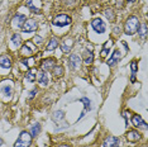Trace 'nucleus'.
<instances>
[{"mask_svg":"<svg viewBox=\"0 0 148 147\" xmlns=\"http://www.w3.org/2000/svg\"><path fill=\"white\" fill-rule=\"evenodd\" d=\"M39 132H41V124H39V123H36V124L32 127V129H31V136L36 137Z\"/></svg>","mask_w":148,"mask_h":147,"instance_id":"obj_26","label":"nucleus"},{"mask_svg":"<svg viewBox=\"0 0 148 147\" xmlns=\"http://www.w3.org/2000/svg\"><path fill=\"white\" fill-rule=\"evenodd\" d=\"M94 61V53H92V48H90V51L85 52V57H84V63L86 65H91Z\"/></svg>","mask_w":148,"mask_h":147,"instance_id":"obj_20","label":"nucleus"},{"mask_svg":"<svg viewBox=\"0 0 148 147\" xmlns=\"http://www.w3.org/2000/svg\"><path fill=\"white\" fill-rule=\"evenodd\" d=\"M33 52H34V49L31 47V45H29V42H25L24 45H22V48H21V53L23 56H25V57H32Z\"/></svg>","mask_w":148,"mask_h":147,"instance_id":"obj_11","label":"nucleus"},{"mask_svg":"<svg viewBox=\"0 0 148 147\" xmlns=\"http://www.w3.org/2000/svg\"><path fill=\"white\" fill-rule=\"evenodd\" d=\"M31 143H32L31 133H28V132L24 131V132H22L21 135H19L14 147H29V146H31Z\"/></svg>","mask_w":148,"mask_h":147,"instance_id":"obj_2","label":"nucleus"},{"mask_svg":"<svg viewBox=\"0 0 148 147\" xmlns=\"http://www.w3.org/2000/svg\"><path fill=\"white\" fill-rule=\"evenodd\" d=\"M114 32H115V34H120V28H115Z\"/></svg>","mask_w":148,"mask_h":147,"instance_id":"obj_34","label":"nucleus"},{"mask_svg":"<svg viewBox=\"0 0 148 147\" xmlns=\"http://www.w3.org/2000/svg\"><path fill=\"white\" fill-rule=\"evenodd\" d=\"M1 145H3V139L0 138V146H1Z\"/></svg>","mask_w":148,"mask_h":147,"instance_id":"obj_37","label":"nucleus"},{"mask_svg":"<svg viewBox=\"0 0 148 147\" xmlns=\"http://www.w3.org/2000/svg\"><path fill=\"white\" fill-rule=\"evenodd\" d=\"M55 63H56V60L55 58H47V60H43L42 63H41V67L43 71H49L55 67Z\"/></svg>","mask_w":148,"mask_h":147,"instance_id":"obj_9","label":"nucleus"},{"mask_svg":"<svg viewBox=\"0 0 148 147\" xmlns=\"http://www.w3.org/2000/svg\"><path fill=\"white\" fill-rule=\"evenodd\" d=\"M52 70H53V76H55V78H61L63 75V72H65V69H63V66H61V65H56Z\"/></svg>","mask_w":148,"mask_h":147,"instance_id":"obj_23","label":"nucleus"},{"mask_svg":"<svg viewBox=\"0 0 148 147\" xmlns=\"http://www.w3.org/2000/svg\"><path fill=\"white\" fill-rule=\"evenodd\" d=\"M22 63L24 66H33L34 65V58H32V57H29V58H25V60H23Z\"/></svg>","mask_w":148,"mask_h":147,"instance_id":"obj_29","label":"nucleus"},{"mask_svg":"<svg viewBox=\"0 0 148 147\" xmlns=\"http://www.w3.org/2000/svg\"><path fill=\"white\" fill-rule=\"evenodd\" d=\"M58 47V39L56 38V37H52L51 39H49L48 45H47V51H53V49H56Z\"/></svg>","mask_w":148,"mask_h":147,"instance_id":"obj_21","label":"nucleus"},{"mask_svg":"<svg viewBox=\"0 0 148 147\" xmlns=\"http://www.w3.org/2000/svg\"><path fill=\"white\" fill-rule=\"evenodd\" d=\"M0 67L3 69H10L12 67V58L8 55L0 56Z\"/></svg>","mask_w":148,"mask_h":147,"instance_id":"obj_13","label":"nucleus"},{"mask_svg":"<svg viewBox=\"0 0 148 147\" xmlns=\"http://www.w3.org/2000/svg\"><path fill=\"white\" fill-rule=\"evenodd\" d=\"M132 123H133V126H136V127H140V128H143V129H147L146 122L142 119V117H139L137 114H134L132 117Z\"/></svg>","mask_w":148,"mask_h":147,"instance_id":"obj_14","label":"nucleus"},{"mask_svg":"<svg viewBox=\"0 0 148 147\" xmlns=\"http://www.w3.org/2000/svg\"><path fill=\"white\" fill-rule=\"evenodd\" d=\"M127 139H128V141H130V142L139 141V139H140L139 132H137V131H129V132L127 133Z\"/></svg>","mask_w":148,"mask_h":147,"instance_id":"obj_18","label":"nucleus"},{"mask_svg":"<svg viewBox=\"0 0 148 147\" xmlns=\"http://www.w3.org/2000/svg\"><path fill=\"white\" fill-rule=\"evenodd\" d=\"M60 147H70V146H69V145H61Z\"/></svg>","mask_w":148,"mask_h":147,"instance_id":"obj_36","label":"nucleus"},{"mask_svg":"<svg viewBox=\"0 0 148 147\" xmlns=\"http://www.w3.org/2000/svg\"><path fill=\"white\" fill-rule=\"evenodd\" d=\"M37 78H38L39 84H42L43 86L48 84V75L46 74V71H37Z\"/></svg>","mask_w":148,"mask_h":147,"instance_id":"obj_16","label":"nucleus"},{"mask_svg":"<svg viewBox=\"0 0 148 147\" xmlns=\"http://www.w3.org/2000/svg\"><path fill=\"white\" fill-rule=\"evenodd\" d=\"M42 37H39V36H36L34 38H33V42H34V45H37V46H39L42 43Z\"/></svg>","mask_w":148,"mask_h":147,"instance_id":"obj_32","label":"nucleus"},{"mask_svg":"<svg viewBox=\"0 0 148 147\" xmlns=\"http://www.w3.org/2000/svg\"><path fill=\"white\" fill-rule=\"evenodd\" d=\"M137 32L139 33V36L142 37V38H144V37L147 36V24H146V23H142V24H139Z\"/></svg>","mask_w":148,"mask_h":147,"instance_id":"obj_25","label":"nucleus"},{"mask_svg":"<svg viewBox=\"0 0 148 147\" xmlns=\"http://www.w3.org/2000/svg\"><path fill=\"white\" fill-rule=\"evenodd\" d=\"M130 69H132V74H133V75H136V74H137V70H138V65H137L136 61H132V62H130Z\"/></svg>","mask_w":148,"mask_h":147,"instance_id":"obj_31","label":"nucleus"},{"mask_svg":"<svg viewBox=\"0 0 148 147\" xmlns=\"http://www.w3.org/2000/svg\"><path fill=\"white\" fill-rule=\"evenodd\" d=\"M72 46H73V41L71 38H66L63 39V42L61 43V49L63 53H69L70 51L72 49Z\"/></svg>","mask_w":148,"mask_h":147,"instance_id":"obj_12","label":"nucleus"},{"mask_svg":"<svg viewBox=\"0 0 148 147\" xmlns=\"http://www.w3.org/2000/svg\"><path fill=\"white\" fill-rule=\"evenodd\" d=\"M63 118V112L62 110H58V112H55V114H53V121L57 122V121H61Z\"/></svg>","mask_w":148,"mask_h":147,"instance_id":"obj_28","label":"nucleus"},{"mask_svg":"<svg viewBox=\"0 0 148 147\" xmlns=\"http://www.w3.org/2000/svg\"><path fill=\"white\" fill-rule=\"evenodd\" d=\"M91 27L94 28V31H95L96 33H104V32L106 31V25H105V23H104V21H103V19H100V18L92 19Z\"/></svg>","mask_w":148,"mask_h":147,"instance_id":"obj_5","label":"nucleus"},{"mask_svg":"<svg viewBox=\"0 0 148 147\" xmlns=\"http://www.w3.org/2000/svg\"><path fill=\"white\" fill-rule=\"evenodd\" d=\"M80 63H81V58H80V56L72 53V55L70 56V67H71L72 70H76V69L80 67Z\"/></svg>","mask_w":148,"mask_h":147,"instance_id":"obj_10","label":"nucleus"},{"mask_svg":"<svg viewBox=\"0 0 148 147\" xmlns=\"http://www.w3.org/2000/svg\"><path fill=\"white\" fill-rule=\"evenodd\" d=\"M104 14H105V16L109 19V21H114V14H113L112 9H106V10L104 12Z\"/></svg>","mask_w":148,"mask_h":147,"instance_id":"obj_30","label":"nucleus"},{"mask_svg":"<svg viewBox=\"0 0 148 147\" xmlns=\"http://www.w3.org/2000/svg\"><path fill=\"white\" fill-rule=\"evenodd\" d=\"M37 28H38V23H37L34 19H28V21H25L24 24H23L22 31L24 33H31V32L37 31Z\"/></svg>","mask_w":148,"mask_h":147,"instance_id":"obj_6","label":"nucleus"},{"mask_svg":"<svg viewBox=\"0 0 148 147\" xmlns=\"http://www.w3.org/2000/svg\"><path fill=\"white\" fill-rule=\"evenodd\" d=\"M81 102L82 103H85V104H84V105H85V109H84V112H87V110H90V109H91V102H90V100L89 99H87V98H82L81 99Z\"/></svg>","mask_w":148,"mask_h":147,"instance_id":"obj_27","label":"nucleus"},{"mask_svg":"<svg viewBox=\"0 0 148 147\" xmlns=\"http://www.w3.org/2000/svg\"><path fill=\"white\" fill-rule=\"evenodd\" d=\"M12 46L14 48H18L22 46V37L21 34H18V33H14V34L12 36Z\"/></svg>","mask_w":148,"mask_h":147,"instance_id":"obj_19","label":"nucleus"},{"mask_svg":"<svg viewBox=\"0 0 148 147\" xmlns=\"http://www.w3.org/2000/svg\"><path fill=\"white\" fill-rule=\"evenodd\" d=\"M138 27H139V21H138L137 16H129L125 22V25H124V31H125V34L132 36L134 33H137Z\"/></svg>","mask_w":148,"mask_h":147,"instance_id":"obj_1","label":"nucleus"},{"mask_svg":"<svg viewBox=\"0 0 148 147\" xmlns=\"http://www.w3.org/2000/svg\"><path fill=\"white\" fill-rule=\"evenodd\" d=\"M25 21H27L25 15H23V14H16L14 18H13L12 23H13V25L16 27L18 29H22V27H23V24H24Z\"/></svg>","mask_w":148,"mask_h":147,"instance_id":"obj_8","label":"nucleus"},{"mask_svg":"<svg viewBox=\"0 0 148 147\" xmlns=\"http://www.w3.org/2000/svg\"><path fill=\"white\" fill-rule=\"evenodd\" d=\"M0 91H1V94H4L5 96L10 98L12 94H13V85H12V82L9 81L8 85H3L1 89H0Z\"/></svg>","mask_w":148,"mask_h":147,"instance_id":"obj_17","label":"nucleus"},{"mask_svg":"<svg viewBox=\"0 0 148 147\" xmlns=\"http://www.w3.org/2000/svg\"><path fill=\"white\" fill-rule=\"evenodd\" d=\"M25 5L28 6V9L34 14H39L41 13V8H42V3L41 0H27Z\"/></svg>","mask_w":148,"mask_h":147,"instance_id":"obj_4","label":"nucleus"},{"mask_svg":"<svg viewBox=\"0 0 148 147\" xmlns=\"http://www.w3.org/2000/svg\"><path fill=\"white\" fill-rule=\"evenodd\" d=\"M70 24H71V18L67 14H60L53 19V25L56 27H66Z\"/></svg>","mask_w":148,"mask_h":147,"instance_id":"obj_3","label":"nucleus"},{"mask_svg":"<svg viewBox=\"0 0 148 147\" xmlns=\"http://www.w3.org/2000/svg\"><path fill=\"white\" fill-rule=\"evenodd\" d=\"M128 1H130V3H134V1H136V0H128Z\"/></svg>","mask_w":148,"mask_h":147,"instance_id":"obj_38","label":"nucleus"},{"mask_svg":"<svg viewBox=\"0 0 148 147\" xmlns=\"http://www.w3.org/2000/svg\"><path fill=\"white\" fill-rule=\"evenodd\" d=\"M36 78H37V71L34 69L29 70V71L25 74V80H27V81H31L32 82V81H34V80H36Z\"/></svg>","mask_w":148,"mask_h":147,"instance_id":"obj_24","label":"nucleus"},{"mask_svg":"<svg viewBox=\"0 0 148 147\" xmlns=\"http://www.w3.org/2000/svg\"><path fill=\"white\" fill-rule=\"evenodd\" d=\"M36 93H37V89H34V90H32V91H31V93H29V96H28V99H32V98H34Z\"/></svg>","mask_w":148,"mask_h":147,"instance_id":"obj_33","label":"nucleus"},{"mask_svg":"<svg viewBox=\"0 0 148 147\" xmlns=\"http://www.w3.org/2000/svg\"><path fill=\"white\" fill-rule=\"evenodd\" d=\"M118 8H119V6H120V8H122V6H123V4H122V0H119V1H118Z\"/></svg>","mask_w":148,"mask_h":147,"instance_id":"obj_35","label":"nucleus"},{"mask_svg":"<svg viewBox=\"0 0 148 147\" xmlns=\"http://www.w3.org/2000/svg\"><path fill=\"white\" fill-rule=\"evenodd\" d=\"M119 138L118 137H114V136H109L104 139L103 142V147H119Z\"/></svg>","mask_w":148,"mask_h":147,"instance_id":"obj_7","label":"nucleus"},{"mask_svg":"<svg viewBox=\"0 0 148 147\" xmlns=\"http://www.w3.org/2000/svg\"><path fill=\"white\" fill-rule=\"evenodd\" d=\"M119 60H120V51L119 49H115V51L113 52L112 57L108 60V66H114Z\"/></svg>","mask_w":148,"mask_h":147,"instance_id":"obj_15","label":"nucleus"},{"mask_svg":"<svg viewBox=\"0 0 148 147\" xmlns=\"http://www.w3.org/2000/svg\"><path fill=\"white\" fill-rule=\"evenodd\" d=\"M112 46H113V41H112V39H109V41H106L105 43H104V47L101 49V57H106L108 52H109V49L112 48Z\"/></svg>","mask_w":148,"mask_h":147,"instance_id":"obj_22","label":"nucleus"}]
</instances>
